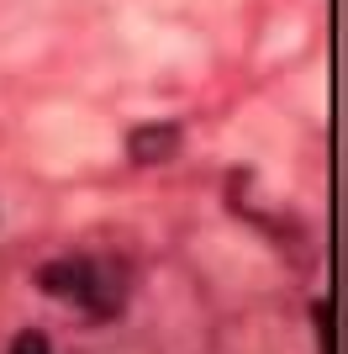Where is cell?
I'll return each mask as SVG.
<instances>
[{
  "instance_id": "2",
  "label": "cell",
  "mask_w": 348,
  "mask_h": 354,
  "mask_svg": "<svg viewBox=\"0 0 348 354\" xmlns=\"http://www.w3.org/2000/svg\"><path fill=\"white\" fill-rule=\"evenodd\" d=\"M127 148H132V159L159 164V159H169L174 148H180V133H174L169 122H159V127H137V133L127 138Z\"/></svg>"
},
{
  "instance_id": "1",
  "label": "cell",
  "mask_w": 348,
  "mask_h": 354,
  "mask_svg": "<svg viewBox=\"0 0 348 354\" xmlns=\"http://www.w3.org/2000/svg\"><path fill=\"white\" fill-rule=\"evenodd\" d=\"M37 286H43L48 296H64V301H95V270L79 265V259L48 265L43 275H37Z\"/></svg>"
},
{
  "instance_id": "3",
  "label": "cell",
  "mask_w": 348,
  "mask_h": 354,
  "mask_svg": "<svg viewBox=\"0 0 348 354\" xmlns=\"http://www.w3.org/2000/svg\"><path fill=\"white\" fill-rule=\"evenodd\" d=\"M11 354H53V349H48V339L37 333V328H27V333H16Z\"/></svg>"
}]
</instances>
